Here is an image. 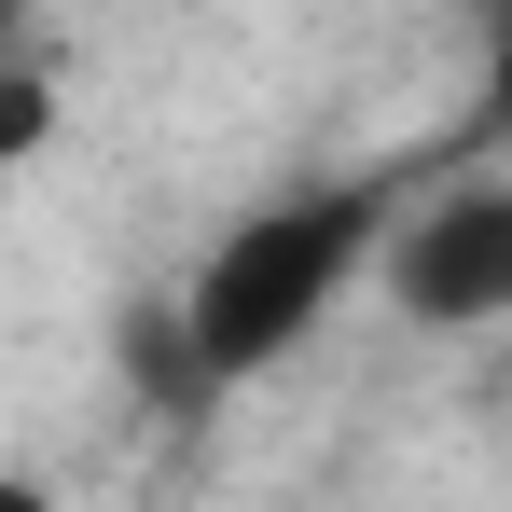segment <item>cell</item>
Wrapping results in <instances>:
<instances>
[{"mask_svg": "<svg viewBox=\"0 0 512 512\" xmlns=\"http://www.w3.org/2000/svg\"><path fill=\"white\" fill-rule=\"evenodd\" d=\"M56 139V70H28V56H0V180L28 167Z\"/></svg>", "mask_w": 512, "mask_h": 512, "instance_id": "3", "label": "cell"}, {"mask_svg": "<svg viewBox=\"0 0 512 512\" xmlns=\"http://www.w3.org/2000/svg\"><path fill=\"white\" fill-rule=\"evenodd\" d=\"M388 291L416 333H499L512 319V180L429 194L416 222L388 236Z\"/></svg>", "mask_w": 512, "mask_h": 512, "instance_id": "2", "label": "cell"}, {"mask_svg": "<svg viewBox=\"0 0 512 512\" xmlns=\"http://www.w3.org/2000/svg\"><path fill=\"white\" fill-rule=\"evenodd\" d=\"M0 56H28V0H0Z\"/></svg>", "mask_w": 512, "mask_h": 512, "instance_id": "5", "label": "cell"}, {"mask_svg": "<svg viewBox=\"0 0 512 512\" xmlns=\"http://www.w3.org/2000/svg\"><path fill=\"white\" fill-rule=\"evenodd\" d=\"M374 236H388V194H374V180H305V194L250 208L236 236H208L194 291H180L208 388H250L263 360H291V346L319 333V305H333V291H360Z\"/></svg>", "mask_w": 512, "mask_h": 512, "instance_id": "1", "label": "cell"}, {"mask_svg": "<svg viewBox=\"0 0 512 512\" xmlns=\"http://www.w3.org/2000/svg\"><path fill=\"white\" fill-rule=\"evenodd\" d=\"M485 125L512 139V28H485Z\"/></svg>", "mask_w": 512, "mask_h": 512, "instance_id": "4", "label": "cell"}, {"mask_svg": "<svg viewBox=\"0 0 512 512\" xmlns=\"http://www.w3.org/2000/svg\"><path fill=\"white\" fill-rule=\"evenodd\" d=\"M485 28H512V0H485Z\"/></svg>", "mask_w": 512, "mask_h": 512, "instance_id": "6", "label": "cell"}]
</instances>
